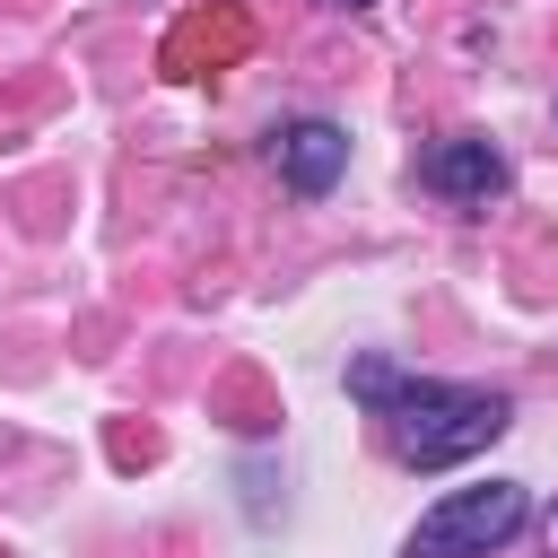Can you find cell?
<instances>
[{"label": "cell", "mask_w": 558, "mask_h": 558, "mask_svg": "<svg viewBox=\"0 0 558 558\" xmlns=\"http://www.w3.org/2000/svg\"><path fill=\"white\" fill-rule=\"evenodd\" d=\"M270 166H279V183H288L296 201H323V192L349 174V131L323 122V113H305V122L270 131Z\"/></svg>", "instance_id": "cell-3"}, {"label": "cell", "mask_w": 558, "mask_h": 558, "mask_svg": "<svg viewBox=\"0 0 558 558\" xmlns=\"http://www.w3.org/2000/svg\"><path fill=\"white\" fill-rule=\"evenodd\" d=\"M331 9H366V0H331Z\"/></svg>", "instance_id": "cell-7"}, {"label": "cell", "mask_w": 558, "mask_h": 558, "mask_svg": "<svg viewBox=\"0 0 558 558\" xmlns=\"http://www.w3.org/2000/svg\"><path fill=\"white\" fill-rule=\"evenodd\" d=\"M201 44H209V61H218V52H235V44H244V17H218V26H209V17H183V26H174V44H166V70H174V78H192Z\"/></svg>", "instance_id": "cell-5"}, {"label": "cell", "mask_w": 558, "mask_h": 558, "mask_svg": "<svg viewBox=\"0 0 558 558\" xmlns=\"http://www.w3.org/2000/svg\"><path fill=\"white\" fill-rule=\"evenodd\" d=\"M418 183H427L436 201H488V192H506V157H497V140L462 131V140H436V148L418 157Z\"/></svg>", "instance_id": "cell-4"}, {"label": "cell", "mask_w": 558, "mask_h": 558, "mask_svg": "<svg viewBox=\"0 0 558 558\" xmlns=\"http://www.w3.org/2000/svg\"><path fill=\"white\" fill-rule=\"evenodd\" d=\"M541 541H549V558H558V506H549V514H541Z\"/></svg>", "instance_id": "cell-6"}, {"label": "cell", "mask_w": 558, "mask_h": 558, "mask_svg": "<svg viewBox=\"0 0 558 558\" xmlns=\"http://www.w3.org/2000/svg\"><path fill=\"white\" fill-rule=\"evenodd\" d=\"M349 392L384 418V445L410 471H453L488 453L514 427V401L488 384H445V375H401L392 357H349Z\"/></svg>", "instance_id": "cell-1"}, {"label": "cell", "mask_w": 558, "mask_h": 558, "mask_svg": "<svg viewBox=\"0 0 558 558\" xmlns=\"http://www.w3.org/2000/svg\"><path fill=\"white\" fill-rule=\"evenodd\" d=\"M523 488L514 480H480V488H445L418 523H410V541H401V558H488V549H506L514 532H523Z\"/></svg>", "instance_id": "cell-2"}]
</instances>
